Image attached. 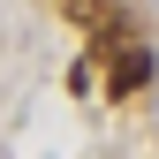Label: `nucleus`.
Returning a JSON list of instances; mask_svg holds the SVG:
<instances>
[{"label":"nucleus","instance_id":"f257e3e1","mask_svg":"<svg viewBox=\"0 0 159 159\" xmlns=\"http://www.w3.org/2000/svg\"><path fill=\"white\" fill-rule=\"evenodd\" d=\"M152 76H159V61H152L144 46H114V38H106V91H114V98H129V91H144Z\"/></svg>","mask_w":159,"mask_h":159},{"label":"nucleus","instance_id":"f03ea898","mask_svg":"<svg viewBox=\"0 0 159 159\" xmlns=\"http://www.w3.org/2000/svg\"><path fill=\"white\" fill-rule=\"evenodd\" d=\"M61 8H68V23L106 30V38H114V23H121V0H61Z\"/></svg>","mask_w":159,"mask_h":159}]
</instances>
